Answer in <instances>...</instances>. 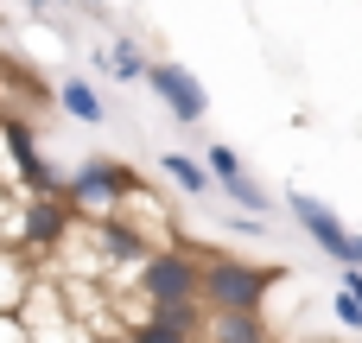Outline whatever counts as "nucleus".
Here are the masks:
<instances>
[{
	"mask_svg": "<svg viewBox=\"0 0 362 343\" xmlns=\"http://www.w3.org/2000/svg\"><path fill=\"white\" fill-rule=\"evenodd\" d=\"M159 172L178 185V197H223V185H216V172L204 165V159H191V153H159Z\"/></svg>",
	"mask_w": 362,
	"mask_h": 343,
	"instance_id": "6e6552de",
	"label": "nucleus"
},
{
	"mask_svg": "<svg viewBox=\"0 0 362 343\" xmlns=\"http://www.w3.org/2000/svg\"><path fill=\"white\" fill-rule=\"evenodd\" d=\"M25 293H32V255L0 248V318H19Z\"/></svg>",
	"mask_w": 362,
	"mask_h": 343,
	"instance_id": "9d476101",
	"label": "nucleus"
},
{
	"mask_svg": "<svg viewBox=\"0 0 362 343\" xmlns=\"http://www.w3.org/2000/svg\"><path fill=\"white\" fill-rule=\"evenodd\" d=\"M223 197H229L235 210H248V216H274V197L261 191V178H255V172H242V178H229V185H223Z\"/></svg>",
	"mask_w": 362,
	"mask_h": 343,
	"instance_id": "f8f14e48",
	"label": "nucleus"
},
{
	"mask_svg": "<svg viewBox=\"0 0 362 343\" xmlns=\"http://www.w3.org/2000/svg\"><path fill=\"white\" fill-rule=\"evenodd\" d=\"M331 312H337V325H344V331H362V299H356V293H344V286H337V293H331Z\"/></svg>",
	"mask_w": 362,
	"mask_h": 343,
	"instance_id": "f3484780",
	"label": "nucleus"
},
{
	"mask_svg": "<svg viewBox=\"0 0 362 343\" xmlns=\"http://www.w3.org/2000/svg\"><path fill=\"white\" fill-rule=\"evenodd\" d=\"M0 343H25V331H19V318H0Z\"/></svg>",
	"mask_w": 362,
	"mask_h": 343,
	"instance_id": "aec40b11",
	"label": "nucleus"
},
{
	"mask_svg": "<svg viewBox=\"0 0 362 343\" xmlns=\"http://www.w3.org/2000/svg\"><path fill=\"white\" fill-rule=\"evenodd\" d=\"M19 197H25V191L0 185V248H13V229H19Z\"/></svg>",
	"mask_w": 362,
	"mask_h": 343,
	"instance_id": "dca6fc26",
	"label": "nucleus"
},
{
	"mask_svg": "<svg viewBox=\"0 0 362 343\" xmlns=\"http://www.w3.org/2000/svg\"><path fill=\"white\" fill-rule=\"evenodd\" d=\"M146 89L172 108V121H185V127H197L204 115H210V95H204V83L185 70V64H172V57H159V64H146Z\"/></svg>",
	"mask_w": 362,
	"mask_h": 343,
	"instance_id": "0eeeda50",
	"label": "nucleus"
},
{
	"mask_svg": "<svg viewBox=\"0 0 362 343\" xmlns=\"http://www.w3.org/2000/svg\"><path fill=\"white\" fill-rule=\"evenodd\" d=\"M204 343H267V325L261 312H210Z\"/></svg>",
	"mask_w": 362,
	"mask_h": 343,
	"instance_id": "9b49d317",
	"label": "nucleus"
},
{
	"mask_svg": "<svg viewBox=\"0 0 362 343\" xmlns=\"http://www.w3.org/2000/svg\"><path fill=\"white\" fill-rule=\"evenodd\" d=\"M57 108H64L70 121H83V127H102V121H108V102L95 95L89 76H64V83H57Z\"/></svg>",
	"mask_w": 362,
	"mask_h": 343,
	"instance_id": "1a4fd4ad",
	"label": "nucleus"
},
{
	"mask_svg": "<svg viewBox=\"0 0 362 343\" xmlns=\"http://www.w3.org/2000/svg\"><path fill=\"white\" fill-rule=\"evenodd\" d=\"M108 51H115V76L121 83H146V45L140 38H115Z\"/></svg>",
	"mask_w": 362,
	"mask_h": 343,
	"instance_id": "ddd939ff",
	"label": "nucleus"
},
{
	"mask_svg": "<svg viewBox=\"0 0 362 343\" xmlns=\"http://www.w3.org/2000/svg\"><path fill=\"white\" fill-rule=\"evenodd\" d=\"M337 286H344V293H356V299H362V267H337Z\"/></svg>",
	"mask_w": 362,
	"mask_h": 343,
	"instance_id": "a211bd4d",
	"label": "nucleus"
},
{
	"mask_svg": "<svg viewBox=\"0 0 362 343\" xmlns=\"http://www.w3.org/2000/svg\"><path fill=\"white\" fill-rule=\"evenodd\" d=\"M134 299L140 306H178V299H204V255L165 242L134 267Z\"/></svg>",
	"mask_w": 362,
	"mask_h": 343,
	"instance_id": "7ed1b4c3",
	"label": "nucleus"
},
{
	"mask_svg": "<svg viewBox=\"0 0 362 343\" xmlns=\"http://www.w3.org/2000/svg\"><path fill=\"white\" fill-rule=\"evenodd\" d=\"M76 229V210L70 197H19V229H13V248L19 255H51L64 248Z\"/></svg>",
	"mask_w": 362,
	"mask_h": 343,
	"instance_id": "20e7f679",
	"label": "nucleus"
},
{
	"mask_svg": "<svg viewBox=\"0 0 362 343\" xmlns=\"http://www.w3.org/2000/svg\"><path fill=\"white\" fill-rule=\"evenodd\" d=\"M204 165L216 172V185H229V178H242V172H248V165H242V153H235V146H223V140H216V146H204Z\"/></svg>",
	"mask_w": 362,
	"mask_h": 343,
	"instance_id": "4468645a",
	"label": "nucleus"
},
{
	"mask_svg": "<svg viewBox=\"0 0 362 343\" xmlns=\"http://www.w3.org/2000/svg\"><path fill=\"white\" fill-rule=\"evenodd\" d=\"M70 6H76L83 19H108V0H70Z\"/></svg>",
	"mask_w": 362,
	"mask_h": 343,
	"instance_id": "6ab92c4d",
	"label": "nucleus"
},
{
	"mask_svg": "<svg viewBox=\"0 0 362 343\" xmlns=\"http://www.w3.org/2000/svg\"><path fill=\"white\" fill-rule=\"evenodd\" d=\"M344 267H362V236H350V261Z\"/></svg>",
	"mask_w": 362,
	"mask_h": 343,
	"instance_id": "412c9836",
	"label": "nucleus"
},
{
	"mask_svg": "<svg viewBox=\"0 0 362 343\" xmlns=\"http://www.w3.org/2000/svg\"><path fill=\"white\" fill-rule=\"evenodd\" d=\"M19 331H25V343H83V318L70 312V299L57 286L32 280V293L19 306Z\"/></svg>",
	"mask_w": 362,
	"mask_h": 343,
	"instance_id": "39448f33",
	"label": "nucleus"
},
{
	"mask_svg": "<svg viewBox=\"0 0 362 343\" xmlns=\"http://www.w3.org/2000/svg\"><path fill=\"white\" fill-rule=\"evenodd\" d=\"M286 210H293V223L312 236V248H318L325 261H337V267L350 261V236H356V229H344V216H337L325 197H312V191H286Z\"/></svg>",
	"mask_w": 362,
	"mask_h": 343,
	"instance_id": "423d86ee",
	"label": "nucleus"
},
{
	"mask_svg": "<svg viewBox=\"0 0 362 343\" xmlns=\"http://www.w3.org/2000/svg\"><path fill=\"white\" fill-rule=\"evenodd\" d=\"M64 197H70L76 216L102 223V216H121L127 197H140V172L121 165V159H83V165L64 178Z\"/></svg>",
	"mask_w": 362,
	"mask_h": 343,
	"instance_id": "f257e3e1",
	"label": "nucleus"
},
{
	"mask_svg": "<svg viewBox=\"0 0 362 343\" xmlns=\"http://www.w3.org/2000/svg\"><path fill=\"white\" fill-rule=\"evenodd\" d=\"M127 343H204V337H191V331H172V325H159V318H140Z\"/></svg>",
	"mask_w": 362,
	"mask_h": 343,
	"instance_id": "2eb2a0df",
	"label": "nucleus"
},
{
	"mask_svg": "<svg viewBox=\"0 0 362 343\" xmlns=\"http://www.w3.org/2000/svg\"><path fill=\"white\" fill-rule=\"evenodd\" d=\"M274 280L280 274L248 255H204V306L210 312H261Z\"/></svg>",
	"mask_w": 362,
	"mask_h": 343,
	"instance_id": "f03ea898",
	"label": "nucleus"
}]
</instances>
